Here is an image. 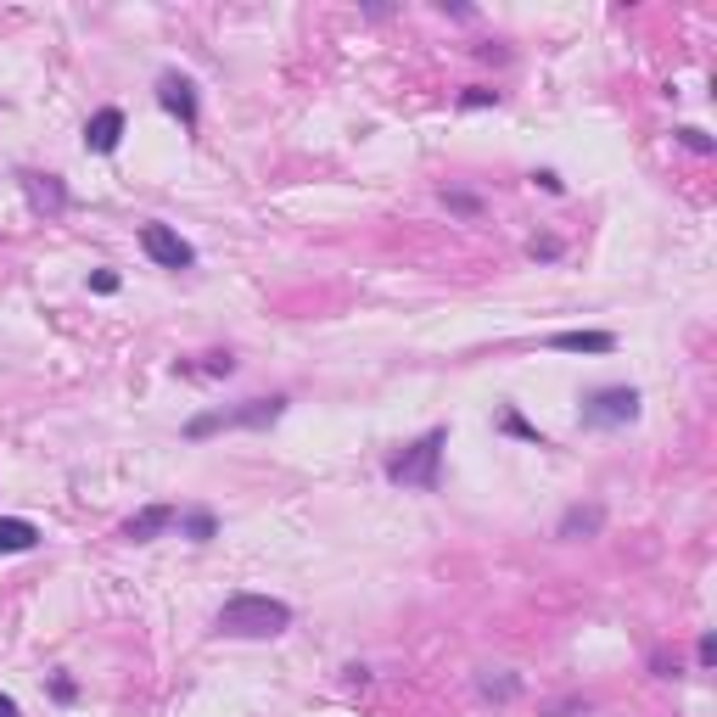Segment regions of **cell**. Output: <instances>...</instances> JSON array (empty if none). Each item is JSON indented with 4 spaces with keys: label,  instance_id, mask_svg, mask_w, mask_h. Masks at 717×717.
I'll list each match as a JSON object with an SVG mask.
<instances>
[{
    "label": "cell",
    "instance_id": "cell-16",
    "mask_svg": "<svg viewBox=\"0 0 717 717\" xmlns=\"http://www.w3.org/2000/svg\"><path fill=\"white\" fill-rule=\"evenodd\" d=\"M499 426H505L510 437H527V443H538V449H544V432H538V426H527L516 409H505V415H499Z\"/></svg>",
    "mask_w": 717,
    "mask_h": 717
},
{
    "label": "cell",
    "instance_id": "cell-8",
    "mask_svg": "<svg viewBox=\"0 0 717 717\" xmlns=\"http://www.w3.org/2000/svg\"><path fill=\"white\" fill-rule=\"evenodd\" d=\"M118 141H124V113H118V107H101V113L85 124V152L113 157V152H118Z\"/></svg>",
    "mask_w": 717,
    "mask_h": 717
},
{
    "label": "cell",
    "instance_id": "cell-20",
    "mask_svg": "<svg viewBox=\"0 0 717 717\" xmlns=\"http://www.w3.org/2000/svg\"><path fill=\"white\" fill-rule=\"evenodd\" d=\"M678 146H689V152H701V157H706V152H712V135H706V129H689V124H684V129H678Z\"/></svg>",
    "mask_w": 717,
    "mask_h": 717
},
{
    "label": "cell",
    "instance_id": "cell-18",
    "mask_svg": "<svg viewBox=\"0 0 717 717\" xmlns=\"http://www.w3.org/2000/svg\"><path fill=\"white\" fill-rule=\"evenodd\" d=\"M527 253L544 258V264H555V258H561V236H533L527 241Z\"/></svg>",
    "mask_w": 717,
    "mask_h": 717
},
{
    "label": "cell",
    "instance_id": "cell-23",
    "mask_svg": "<svg viewBox=\"0 0 717 717\" xmlns=\"http://www.w3.org/2000/svg\"><path fill=\"white\" fill-rule=\"evenodd\" d=\"M90 286H96V292H118V275H113V269H96V275H90Z\"/></svg>",
    "mask_w": 717,
    "mask_h": 717
},
{
    "label": "cell",
    "instance_id": "cell-11",
    "mask_svg": "<svg viewBox=\"0 0 717 717\" xmlns=\"http://www.w3.org/2000/svg\"><path fill=\"white\" fill-rule=\"evenodd\" d=\"M605 527V510L600 505H572L561 516V538H594Z\"/></svg>",
    "mask_w": 717,
    "mask_h": 717
},
{
    "label": "cell",
    "instance_id": "cell-4",
    "mask_svg": "<svg viewBox=\"0 0 717 717\" xmlns=\"http://www.w3.org/2000/svg\"><path fill=\"white\" fill-rule=\"evenodd\" d=\"M577 421L589 426V432H605V426H628L639 421V393L633 387H594L577 409Z\"/></svg>",
    "mask_w": 717,
    "mask_h": 717
},
{
    "label": "cell",
    "instance_id": "cell-3",
    "mask_svg": "<svg viewBox=\"0 0 717 717\" xmlns=\"http://www.w3.org/2000/svg\"><path fill=\"white\" fill-rule=\"evenodd\" d=\"M292 398L286 393H269V398H247L236 409H213V415H197V421H185V437L197 443V437H213V432H264L286 415Z\"/></svg>",
    "mask_w": 717,
    "mask_h": 717
},
{
    "label": "cell",
    "instance_id": "cell-1",
    "mask_svg": "<svg viewBox=\"0 0 717 717\" xmlns=\"http://www.w3.org/2000/svg\"><path fill=\"white\" fill-rule=\"evenodd\" d=\"M292 628V605L275 594H230L213 617V633L225 639H281Z\"/></svg>",
    "mask_w": 717,
    "mask_h": 717
},
{
    "label": "cell",
    "instance_id": "cell-9",
    "mask_svg": "<svg viewBox=\"0 0 717 717\" xmlns=\"http://www.w3.org/2000/svg\"><path fill=\"white\" fill-rule=\"evenodd\" d=\"M544 348H555V353H611L617 337H611V331H555Z\"/></svg>",
    "mask_w": 717,
    "mask_h": 717
},
{
    "label": "cell",
    "instance_id": "cell-17",
    "mask_svg": "<svg viewBox=\"0 0 717 717\" xmlns=\"http://www.w3.org/2000/svg\"><path fill=\"white\" fill-rule=\"evenodd\" d=\"M460 107H465V113H477V107H499V90L471 85V90H460Z\"/></svg>",
    "mask_w": 717,
    "mask_h": 717
},
{
    "label": "cell",
    "instance_id": "cell-13",
    "mask_svg": "<svg viewBox=\"0 0 717 717\" xmlns=\"http://www.w3.org/2000/svg\"><path fill=\"white\" fill-rule=\"evenodd\" d=\"M180 376H197V381H225V376H236V359L230 353H202V365H174Z\"/></svg>",
    "mask_w": 717,
    "mask_h": 717
},
{
    "label": "cell",
    "instance_id": "cell-21",
    "mask_svg": "<svg viewBox=\"0 0 717 717\" xmlns=\"http://www.w3.org/2000/svg\"><path fill=\"white\" fill-rule=\"evenodd\" d=\"M695 661H701V667H712V661H717V639H712V633H701V645H695Z\"/></svg>",
    "mask_w": 717,
    "mask_h": 717
},
{
    "label": "cell",
    "instance_id": "cell-12",
    "mask_svg": "<svg viewBox=\"0 0 717 717\" xmlns=\"http://www.w3.org/2000/svg\"><path fill=\"white\" fill-rule=\"evenodd\" d=\"M29 202H34V208H45V213H62V208H68V185H62L57 174H45V180L34 174V180H29Z\"/></svg>",
    "mask_w": 717,
    "mask_h": 717
},
{
    "label": "cell",
    "instance_id": "cell-2",
    "mask_svg": "<svg viewBox=\"0 0 717 717\" xmlns=\"http://www.w3.org/2000/svg\"><path fill=\"white\" fill-rule=\"evenodd\" d=\"M443 449H449V426H432L415 443L387 460V482L393 488H415V493H437V477H443Z\"/></svg>",
    "mask_w": 717,
    "mask_h": 717
},
{
    "label": "cell",
    "instance_id": "cell-7",
    "mask_svg": "<svg viewBox=\"0 0 717 717\" xmlns=\"http://www.w3.org/2000/svg\"><path fill=\"white\" fill-rule=\"evenodd\" d=\"M180 521V510L174 505H146V510H135V516L124 521V538L129 544H152V538H163Z\"/></svg>",
    "mask_w": 717,
    "mask_h": 717
},
{
    "label": "cell",
    "instance_id": "cell-25",
    "mask_svg": "<svg viewBox=\"0 0 717 717\" xmlns=\"http://www.w3.org/2000/svg\"><path fill=\"white\" fill-rule=\"evenodd\" d=\"M0 717H17V701H12V695H0Z\"/></svg>",
    "mask_w": 717,
    "mask_h": 717
},
{
    "label": "cell",
    "instance_id": "cell-24",
    "mask_svg": "<svg viewBox=\"0 0 717 717\" xmlns=\"http://www.w3.org/2000/svg\"><path fill=\"white\" fill-rule=\"evenodd\" d=\"M51 689H57V701H73V695H79V684H73V678H57Z\"/></svg>",
    "mask_w": 717,
    "mask_h": 717
},
{
    "label": "cell",
    "instance_id": "cell-15",
    "mask_svg": "<svg viewBox=\"0 0 717 717\" xmlns=\"http://www.w3.org/2000/svg\"><path fill=\"white\" fill-rule=\"evenodd\" d=\"M477 689L488 695V701H510V695L521 689V678H488V673H482V678H477Z\"/></svg>",
    "mask_w": 717,
    "mask_h": 717
},
{
    "label": "cell",
    "instance_id": "cell-14",
    "mask_svg": "<svg viewBox=\"0 0 717 717\" xmlns=\"http://www.w3.org/2000/svg\"><path fill=\"white\" fill-rule=\"evenodd\" d=\"M191 544H208L213 533H219V521H213V510H180V521H174Z\"/></svg>",
    "mask_w": 717,
    "mask_h": 717
},
{
    "label": "cell",
    "instance_id": "cell-22",
    "mask_svg": "<svg viewBox=\"0 0 717 717\" xmlns=\"http://www.w3.org/2000/svg\"><path fill=\"white\" fill-rule=\"evenodd\" d=\"M533 180H538V185H544V191H549V197H561V191H566V185H561V174H555V169H544V174H533Z\"/></svg>",
    "mask_w": 717,
    "mask_h": 717
},
{
    "label": "cell",
    "instance_id": "cell-10",
    "mask_svg": "<svg viewBox=\"0 0 717 717\" xmlns=\"http://www.w3.org/2000/svg\"><path fill=\"white\" fill-rule=\"evenodd\" d=\"M40 544V527L29 516H0V555H29Z\"/></svg>",
    "mask_w": 717,
    "mask_h": 717
},
{
    "label": "cell",
    "instance_id": "cell-19",
    "mask_svg": "<svg viewBox=\"0 0 717 717\" xmlns=\"http://www.w3.org/2000/svg\"><path fill=\"white\" fill-rule=\"evenodd\" d=\"M443 202H449L454 213H465V219H477V213H482V202L471 197V191H443Z\"/></svg>",
    "mask_w": 717,
    "mask_h": 717
},
{
    "label": "cell",
    "instance_id": "cell-6",
    "mask_svg": "<svg viewBox=\"0 0 717 717\" xmlns=\"http://www.w3.org/2000/svg\"><path fill=\"white\" fill-rule=\"evenodd\" d=\"M157 101H163V113H174L180 118L185 129H197V85H191V79H185V73H163V79H157Z\"/></svg>",
    "mask_w": 717,
    "mask_h": 717
},
{
    "label": "cell",
    "instance_id": "cell-5",
    "mask_svg": "<svg viewBox=\"0 0 717 717\" xmlns=\"http://www.w3.org/2000/svg\"><path fill=\"white\" fill-rule=\"evenodd\" d=\"M141 247H146V258H152L157 269H191L197 264V247H191L174 225H163V219L141 225Z\"/></svg>",
    "mask_w": 717,
    "mask_h": 717
}]
</instances>
